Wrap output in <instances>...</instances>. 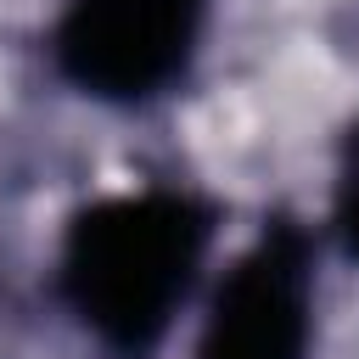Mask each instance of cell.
I'll return each mask as SVG.
<instances>
[{
  "mask_svg": "<svg viewBox=\"0 0 359 359\" xmlns=\"http://www.w3.org/2000/svg\"><path fill=\"white\" fill-rule=\"evenodd\" d=\"M213 213L180 191H135L84 208L67 224L56 286L79 325L112 353H151L185 303Z\"/></svg>",
  "mask_w": 359,
  "mask_h": 359,
  "instance_id": "1",
  "label": "cell"
},
{
  "mask_svg": "<svg viewBox=\"0 0 359 359\" xmlns=\"http://www.w3.org/2000/svg\"><path fill=\"white\" fill-rule=\"evenodd\" d=\"M208 0H67L56 22V67L101 101H151L196 56Z\"/></svg>",
  "mask_w": 359,
  "mask_h": 359,
  "instance_id": "2",
  "label": "cell"
},
{
  "mask_svg": "<svg viewBox=\"0 0 359 359\" xmlns=\"http://www.w3.org/2000/svg\"><path fill=\"white\" fill-rule=\"evenodd\" d=\"M309 337L314 247L297 219H275L224 269L196 337V359H309Z\"/></svg>",
  "mask_w": 359,
  "mask_h": 359,
  "instance_id": "3",
  "label": "cell"
},
{
  "mask_svg": "<svg viewBox=\"0 0 359 359\" xmlns=\"http://www.w3.org/2000/svg\"><path fill=\"white\" fill-rule=\"evenodd\" d=\"M337 230L342 247L359 258V123L342 140V168H337Z\"/></svg>",
  "mask_w": 359,
  "mask_h": 359,
  "instance_id": "4",
  "label": "cell"
}]
</instances>
